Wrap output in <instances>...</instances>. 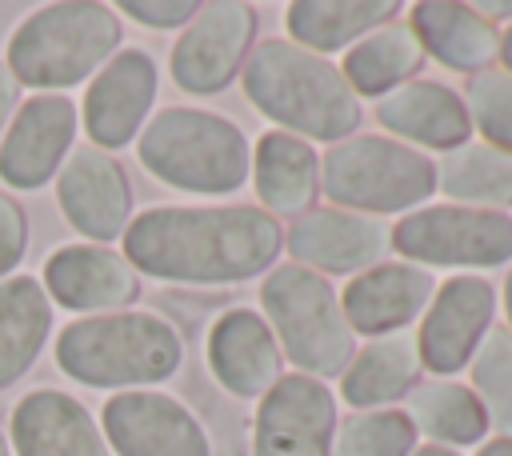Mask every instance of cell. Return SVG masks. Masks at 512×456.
Wrapping results in <instances>:
<instances>
[{"label":"cell","mask_w":512,"mask_h":456,"mask_svg":"<svg viewBox=\"0 0 512 456\" xmlns=\"http://www.w3.org/2000/svg\"><path fill=\"white\" fill-rule=\"evenodd\" d=\"M120 12L100 0H56L8 36V72L20 88L64 92L92 80L120 48Z\"/></svg>","instance_id":"4"},{"label":"cell","mask_w":512,"mask_h":456,"mask_svg":"<svg viewBox=\"0 0 512 456\" xmlns=\"http://www.w3.org/2000/svg\"><path fill=\"white\" fill-rule=\"evenodd\" d=\"M144 172L192 196H232L248 184L252 144L240 124L200 108H164L136 136Z\"/></svg>","instance_id":"5"},{"label":"cell","mask_w":512,"mask_h":456,"mask_svg":"<svg viewBox=\"0 0 512 456\" xmlns=\"http://www.w3.org/2000/svg\"><path fill=\"white\" fill-rule=\"evenodd\" d=\"M432 292H436V276L428 268H416L408 260H384L376 268L356 272L344 284L340 308L356 336L376 340L404 332L412 320H420Z\"/></svg>","instance_id":"18"},{"label":"cell","mask_w":512,"mask_h":456,"mask_svg":"<svg viewBox=\"0 0 512 456\" xmlns=\"http://www.w3.org/2000/svg\"><path fill=\"white\" fill-rule=\"evenodd\" d=\"M12 448L16 456H112L92 412L60 388L20 396L12 408Z\"/></svg>","instance_id":"21"},{"label":"cell","mask_w":512,"mask_h":456,"mask_svg":"<svg viewBox=\"0 0 512 456\" xmlns=\"http://www.w3.org/2000/svg\"><path fill=\"white\" fill-rule=\"evenodd\" d=\"M52 336V300L36 276L0 280V392L16 384Z\"/></svg>","instance_id":"27"},{"label":"cell","mask_w":512,"mask_h":456,"mask_svg":"<svg viewBox=\"0 0 512 456\" xmlns=\"http://www.w3.org/2000/svg\"><path fill=\"white\" fill-rule=\"evenodd\" d=\"M248 180L256 188V200L272 216H304L316 208L320 196V156L308 140L268 128L252 144V168Z\"/></svg>","instance_id":"23"},{"label":"cell","mask_w":512,"mask_h":456,"mask_svg":"<svg viewBox=\"0 0 512 456\" xmlns=\"http://www.w3.org/2000/svg\"><path fill=\"white\" fill-rule=\"evenodd\" d=\"M416 436H424V444H440V448H480L492 432L484 404L476 400V392L460 380H428L416 384L408 392L404 404Z\"/></svg>","instance_id":"28"},{"label":"cell","mask_w":512,"mask_h":456,"mask_svg":"<svg viewBox=\"0 0 512 456\" xmlns=\"http://www.w3.org/2000/svg\"><path fill=\"white\" fill-rule=\"evenodd\" d=\"M16 108H20V84H16V76L8 72V64L0 60V140H4V132H8L12 116H16Z\"/></svg>","instance_id":"35"},{"label":"cell","mask_w":512,"mask_h":456,"mask_svg":"<svg viewBox=\"0 0 512 456\" xmlns=\"http://www.w3.org/2000/svg\"><path fill=\"white\" fill-rule=\"evenodd\" d=\"M260 308L280 344V356L296 372L328 380L348 368L356 352V332L348 328L340 296L328 284V276L284 260L264 276Z\"/></svg>","instance_id":"6"},{"label":"cell","mask_w":512,"mask_h":456,"mask_svg":"<svg viewBox=\"0 0 512 456\" xmlns=\"http://www.w3.org/2000/svg\"><path fill=\"white\" fill-rule=\"evenodd\" d=\"M408 24L424 48V56H432L436 64H444L448 72H488L500 60V28L488 24L476 4H460V0H420L408 12Z\"/></svg>","instance_id":"22"},{"label":"cell","mask_w":512,"mask_h":456,"mask_svg":"<svg viewBox=\"0 0 512 456\" xmlns=\"http://www.w3.org/2000/svg\"><path fill=\"white\" fill-rule=\"evenodd\" d=\"M56 368L100 392H140L176 376L184 360V340L172 320L144 308L104 312V316H76L56 336Z\"/></svg>","instance_id":"3"},{"label":"cell","mask_w":512,"mask_h":456,"mask_svg":"<svg viewBox=\"0 0 512 456\" xmlns=\"http://www.w3.org/2000/svg\"><path fill=\"white\" fill-rule=\"evenodd\" d=\"M496 324V288L484 276H448L436 284L420 332L416 352L420 368L436 372V380H452V372H464L484 344V336Z\"/></svg>","instance_id":"10"},{"label":"cell","mask_w":512,"mask_h":456,"mask_svg":"<svg viewBox=\"0 0 512 456\" xmlns=\"http://www.w3.org/2000/svg\"><path fill=\"white\" fill-rule=\"evenodd\" d=\"M416 444L420 436L404 408H368L336 424L332 456H412Z\"/></svg>","instance_id":"30"},{"label":"cell","mask_w":512,"mask_h":456,"mask_svg":"<svg viewBox=\"0 0 512 456\" xmlns=\"http://www.w3.org/2000/svg\"><path fill=\"white\" fill-rule=\"evenodd\" d=\"M320 192L344 212L408 216L436 196V160L392 136H348L320 156Z\"/></svg>","instance_id":"7"},{"label":"cell","mask_w":512,"mask_h":456,"mask_svg":"<svg viewBox=\"0 0 512 456\" xmlns=\"http://www.w3.org/2000/svg\"><path fill=\"white\" fill-rule=\"evenodd\" d=\"M76 128L80 112L64 92L28 96L0 140V180L20 192H36L56 180V172L72 156Z\"/></svg>","instance_id":"14"},{"label":"cell","mask_w":512,"mask_h":456,"mask_svg":"<svg viewBox=\"0 0 512 456\" xmlns=\"http://www.w3.org/2000/svg\"><path fill=\"white\" fill-rule=\"evenodd\" d=\"M100 432L112 456H212V440L196 412L152 388L108 396L100 408Z\"/></svg>","instance_id":"12"},{"label":"cell","mask_w":512,"mask_h":456,"mask_svg":"<svg viewBox=\"0 0 512 456\" xmlns=\"http://www.w3.org/2000/svg\"><path fill=\"white\" fill-rule=\"evenodd\" d=\"M504 316H508V332H512V272L504 276Z\"/></svg>","instance_id":"40"},{"label":"cell","mask_w":512,"mask_h":456,"mask_svg":"<svg viewBox=\"0 0 512 456\" xmlns=\"http://www.w3.org/2000/svg\"><path fill=\"white\" fill-rule=\"evenodd\" d=\"M0 456H12V444H8V436L0 432Z\"/></svg>","instance_id":"41"},{"label":"cell","mask_w":512,"mask_h":456,"mask_svg":"<svg viewBox=\"0 0 512 456\" xmlns=\"http://www.w3.org/2000/svg\"><path fill=\"white\" fill-rule=\"evenodd\" d=\"M424 60H428V56H424V48H420L412 24H408V20H388V24H380L376 32H368L364 40H356V44L344 52L340 72H344L348 88H352L360 100H364V96L380 100V96L396 92L400 84L416 80V72L424 68Z\"/></svg>","instance_id":"26"},{"label":"cell","mask_w":512,"mask_h":456,"mask_svg":"<svg viewBox=\"0 0 512 456\" xmlns=\"http://www.w3.org/2000/svg\"><path fill=\"white\" fill-rule=\"evenodd\" d=\"M416 376H420L416 336L408 332L376 336L364 348H356L348 368L340 372V400L352 404V412L392 408L400 396L416 388Z\"/></svg>","instance_id":"24"},{"label":"cell","mask_w":512,"mask_h":456,"mask_svg":"<svg viewBox=\"0 0 512 456\" xmlns=\"http://www.w3.org/2000/svg\"><path fill=\"white\" fill-rule=\"evenodd\" d=\"M116 12L132 16L144 28H184L200 12V0H120Z\"/></svg>","instance_id":"34"},{"label":"cell","mask_w":512,"mask_h":456,"mask_svg":"<svg viewBox=\"0 0 512 456\" xmlns=\"http://www.w3.org/2000/svg\"><path fill=\"white\" fill-rule=\"evenodd\" d=\"M240 88L248 104L264 112L280 132H292L308 144H340L364 120V104L348 88L340 64L284 36H272L248 52Z\"/></svg>","instance_id":"2"},{"label":"cell","mask_w":512,"mask_h":456,"mask_svg":"<svg viewBox=\"0 0 512 456\" xmlns=\"http://www.w3.org/2000/svg\"><path fill=\"white\" fill-rule=\"evenodd\" d=\"M40 284L56 308L76 316L124 312L140 296V272L104 244H64L44 260Z\"/></svg>","instance_id":"17"},{"label":"cell","mask_w":512,"mask_h":456,"mask_svg":"<svg viewBox=\"0 0 512 456\" xmlns=\"http://www.w3.org/2000/svg\"><path fill=\"white\" fill-rule=\"evenodd\" d=\"M476 12H480L488 24H496V20H508V16H512V0H480Z\"/></svg>","instance_id":"36"},{"label":"cell","mask_w":512,"mask_h":456,"mask_svg":"<svg viewBox=\"0 0 512 456\" xmlns=\"http://www.w3.org/2000/svg\"><path fill=\"white\" fill-rule=\"evenodd\" d=\"M500 68L512 72V24L500 32Z\"/></svg>","instance_id":"38"},{"label":"cell","mask_w":512,"mask_h":456,"mask_svg":"<svg viewBox=\"0 0 512 456\" xmlns=\"http://www.w3.org/2000/svg\"><path fill=\"white\" fill-rule=\"evenodd\" d=\"M472 392L488 412V424L500 436H512V332L508 324H492L484 344L476 348L472 364Z\"/></svg>","instance_id":"31"},{"label":"cell","mask_w":512,"mask_h":456,"mask_svg":"<svg viewBox=\"0 0 512 456\" xmlns=\"http://www.w3.org/2000/svg\"><path fill=\"white\" fill-rule=\"evenodd\" d=\"M392 248L416 268H500L512 260V216L464 204H424L392 228Z\"/></svg>","instance_id":"8"},{"label":"cell","mask_w":512,"mask_h":456,"mask_svg":"<svg viewBox=\"0 0 512 456\" xmlns=\"http://www.w3.org/2000/svg\"><path fill=\"white\" fill-rule=\"evenodd\" d=\"M436 192L448 204L508 212L512 208V152H500L484 140H468L436 160Z\"/></svg>","instance_id":"29"},{"label":"cell","mask_w":512,"mask_h":456,"mask_svg":"<svg viewBox=\"0 0 512 456\" xmlns=\"http://www.w3.org/2000/svg\"><path fill=\"white\" fill-rule=\"evenodd\" d=\"M336 396L324 380L284 372L256 404L252 456H332Z\"/></svg>","instance_id":"11"},{"label":"cell","mask_w":512,"mask_h":456,"mask_svg":"<svg viewBox=\"0 0 512 456\" xmlns=\"http://www.w3.org/2000/svg\"><path fill=\"white\" fill-rule=\"evenodd\" d=\"M256 40V8L244 0H212L184 24L172 48V80L192 96L224 92Z\"/></svg>","instance_id":"9"},{"label":"cell","mask_w":512,"mask_h":456,"mask_svg":"<svg viewBox=\"0 0 512 456\" xmlns=\"http://www.w3.org/2000/svg\"><path fill=\"white\" fill-rule=\"evenodd\" d=\"M284 252V228L256 204H160L136 212L124 232V260L164 284H244L268 276Z\"/></svg>","instance_id":"1"},{"label":"cell","mask_w":512,"mask_h":456,"mask_svg":"<svg viewBox=\"0 0 512 456\" xmlns=\"http://www.w3.org/2000/svg\"><path fill=\"white\" fill-rule=\"evenodd\" d=\"M288 40L328 56V52H348L356 40L376 32L380 24L400 16L396 0H292L288 12Z\"/></svg>","instance_id":"25"},{"label":"cell","mask_w":512,"mask_h":456,"mask_svg":"<svg viewBox=\"0 0 512 456\" xmlns=\"http://www.w3.org/2000/svg\"><path fill=\"white\" fill-rule=\"evenodd\" d=\"M376 120L392 140L420 148V152L432 148L444 156L472 140V120H468L464 96L440 80H408L396 92L380 96Z\"/></svg>","instance_id":"20"},{"label":"cell","mask_w":512,"mask_h":456,"mask_svg":"<svg viewBox=\"0 0 512 456\" xmlns=\"http://www.w3.org/2000/svg\"><path fill=\"white\" fill-rule=\"evenodd\" d=\"M28 252V216L24 208L0 192V280H8Z\"/></svg>","instance_id":"33"},{"label":"cell","mask_w":512,"mask_h":456,"mask_svg":"<svg viewBox=\"0 0 512 456\" xmlns=\"http://www.w3.org/2000/svg\"><path fill=\"white\" fill-rule=\"evenodd\" d=\"M56 204L84 240L108 248L132 224V184L124 164L92 144L72 148V156L56 172Z\"/></svg>","instance_id":"16"},{"label":"cell","mask_w":512,"mask_h":456,"mask_svg":"<svg viewBox=\"0 0 512 456\" xmlns=\"http://www.w3.org/2000/svg\"><path fill=\"white\" fill-rule=\"evenodd\" d=\"M156 92H160L156 60L144 48L116 52L88 80V92H84L80 124L88 132V144L100 152H112V156H116V148H128L152 120Z\"/></svg>","instance_id":"13"},{"label":"cell","mask_w":512,"mask_h":456,"mask_svg":"<svg viewBox=\"0 0 512 456\" xmlns=\"http://www.w3.org/2000/svg\"><path fill=\"white\" fill-rule=\"evenodd\" d=\"M284 252L292 256V264L320 276H356L384 264V256L392 252V228L376 216L344 212L332 204L308 208L284 228Z\"/></svg>","instance_id":"15"},{"label":"cell","mask_w":512,"mask_h":456,"mask_svg":"<svg viewBox=\"0 0 512 456\" xmlns=\"http://www.w3.org/2000/svg\"><path fill=\"white\" fill-rule=\"evenodd\" d=\"M208 368L228 396L260 400L284 376V356L256 308H228L208 328Z\"/></svg>","instance_id":"19"},{"label":"cell","mask_w":512,"mask_h":456,"mask_svg":"<svg viewBox=\"0 0 512 456\" xmlns=\"http://www.w3.org/2000/svg\"><path fill=\"white\" fill-rule=\"evenodd\" d=\"M412 456H464V452H456V448H440V444H416Z\"/></svg>","instance_id":"39"},{"label":"cell","mask_w":512,"mask_h":456,"mask_svg":"<svg viewBox=\"0 0 512 456\" xmlns=\"http://www.w3.org/2000/svg\"><path fill=\"white\" fill-rule=\"evenodd\" d=\"M476 456H512V436H492L476 448Z\"/></svg>","instance_id":"37"},{"label":"cell","mask_w":512,"mask_h":456,"mask_svg":"<svg viewBox=\"0 0 512 456\" xmlns=\"http://www.w3.org/2000/svg\"><path fill=\"white\" fill-rule=\"evenodd\" d=\"M464 104H468L472 132H480L484 144L512 152V72L488 68L468 76Z\"/></svg>","instance_id":"32"}]
</instances>
